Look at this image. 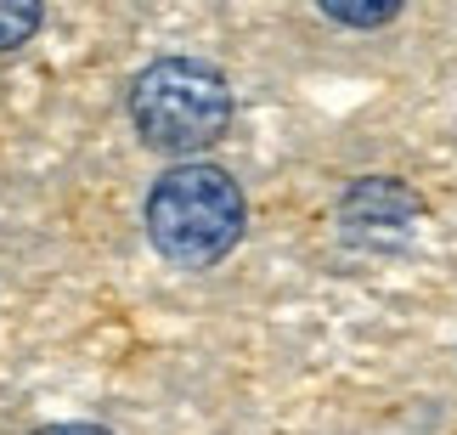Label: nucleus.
Listing matches in <instances>:
<instances>
[{"instance_id": "obj_1", "label": "nucleus", "mask_w": 457, "mask_h": 435, "mask_svg": "<svg viewBox=\"0 0 457 435\" xmlns=\"http://www.w3.org/2000/svg\"><path fill=\"white\" fill-rule=\"evenodd\" d=\"M147 238L175 266H215L243 238V193L215 164H175L147 193Z\"/></svg>"}, {"instance_id": "obj_2", "label": "nucleus", "mask_w": 457, "mask_h": 435, "mask_svg": "<svg viewBox=\"0 0 457 435\" xmlns=\"http://www.w3.org/2000/svg\"><path fill=\"white\" fill-rule=\"evenodd\" d=\"M130 119L142 142L158 153H198L220 142L232 125V91L209 63L164 57L136 74L130 85Z\"/></svg>"}, {"instance_id": "obj_3", "label": "nucleus", "mask_w": 457, "mask_h": 435, "mask_svg": "<svg viewBox=\"0 0 457 435\" xmlns=\"http://www.w3.org/2000/svg\"><path fill=\"white\" fill-rule=\"evenodd\" d=\"M418 221H424V204H418V193L407 181H395V176H361L339 198V238L367 249V255L407 249Z\"/></svg>"}, {"instance_id": "obj_4", "label": "nucleus", "mask_w": 457, "mask_h": 435, "mask_svg": "<svg viewBox=\"0 0 457 435\" xmlns=\"http://www.w3.org/2000/svg\"><path fill=\"white\" fill-rule=\"evenodd\" d=\"M40 29V6L34 0H0V51H17Z\"/></svg>"}, {"instance_id": "obj_5", "label": "nucleus", "mask_w": 457, "mask_h": 435, "mask_svg": "<svg viewBox=\"0 0 457 435\" xmlns=\"http://www.w3.org/2000/svg\"><path fill=\"white\" fill-rule=\"evenodd\" d=\"M322 12L333 17V23H350V29H378V23H390L401 6L395 0H378V6H345V0H328Z\"/></svg>"}, {"instance_id": "obj_6", "label": "nucleus", "mask_w": 457, "mask_h": 435, "mask_svg": "<svg viewBox=\"0 0 457 435\" xmlns=\"http://www.w3.org/2000/svg\"><path fill=\"white\" fill-rule=\"evenodd\" d=\"M40 435H113V430H102V424H51Z\"/></svg>"}]
</instances>
